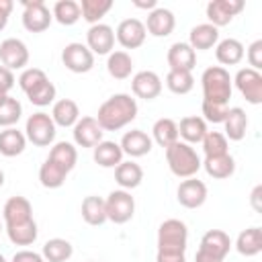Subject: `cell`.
Segmentation results:
<instances>
[{"instance_id": "28", "label": "cell", "mask_w": 262, "mask_h": 262, "mask_svg": "<svg viewBox=\"0 0 262 262\" xmlns=\"http://www.w3.org/2000/svg\"><path fill=\"white\" fill-rule=\"evenodd\" d=\"M115 180L117 184L123 188V190H131V188H137L143 180V168L133 162V160H127V162H121L117 168H115Z\"/></svg>"}, {"instance_id": "6", "label": "cell", "mask_w": 262, "mask_h": 262, "mask_svg": "<svg viewBox=\"0 0 262 262\" xmlns=\"http://www.w3.org/2000/svg\"><path fill=\"white\" fill-rule=\"evenodd\" d=\"M104 207H106V221H113L117 225H123L127 221L133 219L135 213V199L131 196L129 190H113L108 192V196L104 199Z\"/></svg>"}, {"instance_id": "7", "label": "cell", "mask_w": 262, "mask_h": 262, "mask_svg": "<svg viewBox=\"0 0 262 262\" xmlns=\"http://www.w3.org/2000/svg\"><path fill=\"white\" fill-rule=\"evenodd\" d=\"M231 250V239L223 229H209L199 244L196 250V258H207V260H219L223 262V258L229 254Z\"/></svg>"}, {"instance_id": "50", "label": "cell", "mask_w": 262, "mask_h": 262, "mask_svg": "<svg viewBox=\"0 0 262 262\" xmlns=\"http://www.w3.org/2000/svg\"><path fill=\"white\" fill-rule=\"evenodd\" d=\"M12 0H0V31H4V27L8 25V16L12 12Z\"/></svg>"}, {"instance_id": "20", "label": "cell", "mask_w": 262, "mask_h": 262, "mask_svg": "<svg viewBox=\"0 0 262 262\" xmlns=\"http://www.w3.org/2000/svg\"><path fill=\"white\" fill-rule=\"evenodd\" d=\"M166 61L170 66V70H182V72H192V68L196 66V51L184 43H172L168 53H166Z\"/></svg>"}, {"instance_id": "23", "label": "cell", "mask_w": 262, "mask_h": 262, "mask_svg": "<svg viewBox=\"0 0 262 262\" xmlns=\"http://www.w3.org/2000/svg\"><path fill=\"white\" fill-rule=\"evenodd\" d=\"M51 119L55 123V127H74L80 119V108H78V102L72 100V98H61V100H55L53 102V108H51Z\"/></svg>"}, {"instance_id": "30", "label": "cell", "mask_w": 262, "mask_h": 262, "mask_svg": "<svg viewBox=\"0 0 262 262\" xmlns=\"http://www.w3.org/2000/svg\"><path fill=\"white\" fill-rule=\"evenodd\" d=\"M207 131H209L207 129V123L203 121V117H196V115L184 117L180 121V125H178V137H182V141L188 143V145L201 143Z\"/></svg>"}, {"instance_id": "2", "label": "cell", "mask_w": 262, "mask_h": 262, "mask_svg": "<svg viewBox=\"0 0 262 262\" xmlns=\"http://www.w3.org/2000/svg\"><path fill=\"white\" fill-rule=\"evenodd\" d=\"M166 162L170 172L178 178H192L201 170V158L196 149L180 139L166 147Z\"/></svg>"}, {"instance_id": "40", "label": "cell", "mask_w": 262, "mask_h": 262, "mask_svg": "<svg viewBox=\"0 0 262 262\" xmlns=\"http://www.w3.org/2000/svg\"><path fill=\"white\" fill-rule=\"evenodd\" d=\"M113 8V0H82L80 2V12H82V18L86 23L92 25H98L100 18Z\"/></svg>"}, {"instance_id": "3", "label": "cell", "mask_w": 262, "mask_h": 262, "mask_svg": "<svg viewBox=\"0 0 262 262\" xmlns=\"http://www.w3.org/2000/svg\"><path fill=\"white\" fill-rule=\"evenodd\" d=\"M201 84H203V100L219 102V104L229 102L231 92H233V82L225 68L221 66L207 68L201 76Z\"/></svg>"}, {"instance_id": "5", "label": "cell", "mask_w": 262, "mask_h": 262, "mask_svg": "<svg viewBox=\"0 0 262 262\" xmlns=\"http://www.w3.org/2000/svg\"><path fill=\"white\" fill-rule=\"evenodd\" d=\"M25 137H27V141H31L37 147H49L55 139V123H53L51 115H47L43 111L33 113L27 119Z\"/></svg>"}, {"instance_id": "41", "label": "cell", "mask_w": 262, "mask_h": 262, "mask_svg": "<svg viewBox=\"0 0 262 262\" xmlns=\"http://www.w3.org/2000/svg\"><path fill=\"white\" fill-rule=\"evenodd\" d=\"M166 88L172 94H188L194 88V78L192 72H182V70H170L166 74Z\"/></svg>"}, {"instance_id": "49", "label": "cell", "mask_w": 262, "mask_h": 262, "mask_svg": "<svg viewBox=\"0 0 262 262\" xmlns=\"http://www.w3.org/2000/svg\"><path fill=\"white\" fill-rule=\"evenodd\" d=\"M12 262H45V258L33 250H18L12 256Z\"/></svg>"}, {"instance_id": "55", "label": "cell", "mask_w": 262, "mask_h": 262, "mask_svg": "<svg viewBox=\"0 0 262 262\" xmlns=\"http://www.w3.org/2000/svg\"><path fill=\"white\" fill-rule=\"evenodd\" d=\"M2 184H4V172L0 170V188H2Z\"/></svg>"}, {"instance_id": "8", "label": "cell", "mask_w": 262, "mask_h": 262, "mask_svg": "<svg viewBox=\"0 0 262 262\" xmlns=\"http://www.w3.org/2000/svg\"><path fill=\"white\" fill-rule=\"evenodd\" d=\"M23 27L29 33H43L49 29L53 14L43 0H23Z\"/></svg>"}, {"instance_id": "42", "label": "cell", "mask_w": 262, "mask_h": 262, "mask_svg": "<svg viewBox=\"0 0 262 262\" xmlns=\"http://www.w3.org/2000/svg\"><path fill=\"white\" fill-rule=\"evenodd\" d=\"M201 143H203L205 158L229 154V141H227V137H225L221 131H207Z\"/></svg>"}, {"instance_id": "9", "label": "cell", "mask_w": 262, "mask_h": 262, "mask_svg": "<svg viewBox=\"0 0 262 262\" xmlns=\"http://www.w3.org/2000/svg\"><path fill=\"white\" fill-rule=\"evenodd\" d=\"M61 63L74 74H86L94 68V53L84 43H68L61 51Z\"/></svg>"}, {"instance_id": "1", "label": "cell", "mask_w": 262, "mask_h": 262, "mask_svg": "<svg viewBox=\"0 0 262 262\" xmlns=\"http://www.w3.org/2000/svg\"><path fill=\"white\" fill-rule=\"evenodd\" d=\"M137 117V102L131 94L119 92L113 94L111 98H106L96 113V121L102 127V131H119L123 127H127L131 121H135Z\"/></svg>"}, {"instance_id": "47", "label": "cell", "mask_w": 262, "mask_h": 262, "mask_svg": "<svg viewBox=\"0 0 262 262\" xmlns=\"http://www.w3.org/2000/svg\"><path fill=\"white\" fill-rule=\"evenodd\" d=\"M248 63L252 70L260 72V68H262V39H256L248 47Z\"/></svg>"}, {"instance_id": "19", "label": "cell", "mask_w": 262, "mask_h": 262, "mask_svg": "<svg viewBox=\"0 0 262 262\" xmlns=\"http://www.w3.org/2000/svg\"><path fill=\"white\" fill-rule=\"evenodd\" d=\"M145 25V31L154 37H168L174 27H176V18H174V12L164 8V6H158L154 8L149 14H147V20L143 23Z\"/></svg>"}, {"instance_id": "43", "label": "cell", "mask_w": 262, "mask_h": 262, "mask_svg": "<svg viewBox=\"0 0 262 262\" xmlns=\"http://www.w3.org/2000/svg\"><path fill=\"white\" fill-rule=\"evenodd\" d=\"M20 115H23V104H20L16 98H12V96L8 94V96L0 102V127H4V129L14 127V125L18 123Z\"/></svg>"}, {"instance_id": "53", "label": "cell", "mask_w": 262, "mask_h": 262, "mask_svg": "<svg viewBox=\"0 0 262 262\" xmlns=\"http://www.w3.org/2000/svg\"><path fill=\"white\" fill-rule=\"evenodd\" d=\"M133 4H135L137 8H145V10H149V12H151L154 8H158V4H156V0H147V2H139V0H135Z\"/></svg>"}, {"instance_id": "27", "label": "cell", "mask_w": 262, "mask_h": 262, "mask_svg": "<svg viewBox=\"0 0 262 262\" xmlns=\"http://www.w3.org/2000/svg\"><path fill=\"white\" fill-rule=\"evenodd\" d=\"M201 168H205V172H207L211 178L225 180V178H229V176L235 172V160H233L231 154L211 156V158H205V160L201 162Z\"/></svg>"}, {"instance_id": "44", "label": "cell", "mask_w": 262, "mask_h": 262, "mask_svg": "<svg viewBox=\"0 0 262 262\" xmlns=\"http://www.w3.org/2000/svg\"><path fill=\"white\" fill-rule=\"evenodd\" d=\"M55 94H57V90H55L53 82L47 78L45 82H41V84L35 86L33 90H29V92H27V98H29V102L35 104V106H47V104H51V102L55 100Z\"/></svg>"}, {"instance_id": "17", "label": "cell", "mask_w": 262, "mask_h": 262, "mask_svg": "<svg viewBox=\"0 0 262 262\" xmlns=\"http://www.w3.org/2000/svg\"><path fill=\"white\" fill-rule=\"evenodd\" d=\"M131 90L137 98L154 100L162 92V78L151 70H141L131 78Z\"/></svg>"}, {"instance_id": "25", "label": "cell", "mask_w": 262, "mask_h": 262, "mask_svg": "<svg viewBox=\"0 0 262 262\" xmlns=\"http://www.w3.org/2000/svg\"><path fill=\"white\" fill-rule=\"evenodd\" d=\"M225 127V137L229 141H242L246 137V129H248V115L242 106H231L227 111V117L223 121Z\"/></svg>"}, {"instance_id": "13", "label": "cell", "mask_w": 262, "mask_h": 262, "mask_svg": "<svg viewBox=\"0 0 262 262\" xmlns=\"http://www.w3.org/2000/svg\"><path fill=\"white\" fill-rule=\"evenodd\" d=\"M0 63L6 70H23L29 63V49L27 45L16 39V37H8L0 43Z\"/></svg>"}, {"instance_id": "35", "label": "cell", "mask_w": 262, "mask_h": 262, "mask_svg": "<svg viewBox=\"0 0 262 262\" xmlns=\"http://www.w3.org/2000/svg\"><path fill=\"white\" fill-rule=\"evenodd\" d=\"M106 72L115 80H127L133 72V59L127 51H111L106 59Z\"/></svg>"}, {"instance_id": "54", "label": "cell", "mask_w": 262, "mask_h": 262, "mask_svg": "<svg viewBox=\"0 0 262 262\" xmlns=\"http://www.w3.org/2000/svg\"><path fill=\"white\" fill-rule=\"evenodd\" d=\"M194 262H219V260H207V258H196L194 256Z\"/></svg>"}, {"instance_id": "56", "label": "cell", "mask_w": 262, "mask_h": 262, "mask_svg": "<svg viewBox=\"0 0 262 262\" xmlns=\"http://www.w3.org/2000/svg\"><path fill=\"white\" fill-rule=\"evenodd\" d=\"M0 262H6V258H4V256H2V254H0Z\"/></svg>"}, {"instance_id": "22", "label": "cell", "mask_w": 262, "mask_h": 262, "mask_svg": "<svg viewBox=\"0 0 262 262\" xmlns=\"http://www.w3.org/2000/svg\"><path fill=\"white\" fill-rule=\"evenodd\" d=\"M219 43V29L209 25V23H203V25H196L190 29V35H188V45L194 49V51H207L211 47H215Z\"/></svg>"}, {"instance_id": "10", "label": "cell", "mask_w": 262, "mask_h": 262, "mask_svg": "<svg viewBox=\"0 0 262 262\" xmlns=\"http://www.w3.org/2000/svg\"><path fill=\"white\" fill-rule=\"evenodd\" d=\"M239 94L250 102V104H260L262 102V74L252 70V68H242L237 70L235 78H231Z\"/></svg>"}, {"instance_id": "46", "label": "cell", "mask_w": 262, "mask_h": 262, "mask_svg": "<svg viewBox=\"0 0 262 262\" xmlns=\"http://www.w3.org/2000/svg\"><path fill=\"white\" fill-rule=\"evenodd\" d=\"M47 80V74L41 70V68H27V70H23V74L18 76V86H20V90L27 94L29 90H33L35 86H39L41 82H45Z\"/></svg>"}, {"instance_id": "52", "label": "cell", "mask_w": 262, "mask_h": 262, "mask_svg": "<svg viewBox=\"0 0 262 262\" xmlns=\"http://www.w3.org/2000/svg\"><path fill=\"white\" fill-rule=\"evenodd\" d=\"M260 194H262V184H256L254 186V190H252V196H250V203H252V207H254V211H262V207H260Z\"/></svg>"}, {"instance_id": "26", "label": "cell", "mask_w": 262, "mask_h": 262, "mask_svg": "<svg viewBox=\"0 0 262 262\" xmlns=\"http://www.w3.org/2000/svg\"><path fill=\"white\" fill-rule=\"evenodd\" d=\"M244 55H246V51H244L242 41H237L233 37H227L215 45V57L221 63V68L223 66H237L244 59Z\"/></svg>"}, {"instance_id": "24", "label": "cell", "mask_w": 262, "mask_h": 262, "mask_svg": "<svg viewBox=\"0 0 262 262\" xmlns=\"http://www.w3.org/2000/svg\"><path fill=\"white\" fill-rule=\"evenodd\" d=\"M92 158L100 168H117L123 162V149L117 141L102 139L98 145L92 147Z\"/></svg>"}, {"instance_id": "36", "label": "cell", "mask_w": 262, "mask_h": 262, "mask_svg": "<svg viewBox=\"0 0 262 262\" xmlns=\"http://www.w3.org/2000/svg\"><path fill=\"white\" fill-rule=\"evenodd\" d=\"M4 229H6L8 239L14 246H31V244H35V239L39 235V229H37L35 219H31L27 223H18V225H6Z\"/></svg>"}, {"instance_id": "18", "label": "cell", "mask_w": 262, "mask_h": 262, "mask_svg": "<svg viewBox=\"0 0 262 262\" xmlns=\"http://www.w3.org/2000/svg\"><path fill=\"white\" fill-rule=\"evenodd\" d=\"M2 219H4V227L6 225H18V223H27L33 219V205L29 203V199L25 196H10L4 203L2 209Z\"/></svg>"}, {"instance_id": "33", "label": "cell", "mask_w": 262, "mask_h": 262, "mask_svg": "<svg viewBox=\"0 0 262 262\" xmlns=\"http://www.w3.org/2000/svg\"><path fill=\"white\" fill-rule=\"evenodd\" d=\"M51 162H55L59 168H63L68 174L74 170L76 162H78V151H76V145L70 143V141H57L51 149H49V156H47Z\"/></svg>"}, {"instance_id": "29", "label": "cell", "mask_w": 262, "mask_h": 262, "mask_svg": "<svg viewBox=\"0 0 262 262\" xmlns=\"http://www.w3.org/2000/svg\"><path fill=\"white\" fill-rule=\"evenodd\" d=\"M235 250L246 258L258 256L262 252V229L254 225V227L239 231V235L235 239Z\"/></svg>"}, {"instance_id": "58", "label": "cell", "mask_w": 262, "mask_h": 262, "mask_svg": "<svg viewBox=\"0 0 262 262\" xmlns=\"http://www.w3.org/2000/svg\"><path fill=\"white\" fill-rule=\"evenodd\" d=\"M88 262H94V260H88Z\"/></svg>"}, {"instance_id": "32", "label": "cell", "mask_w": 262, "mask_h": 262, "mask_svg": "<svg viewBox=\"0 0 262 262\" xmlns=\"http://www.w3.org/2000/svg\"><path fill=\"white\" fill-rule=\"evenodd\" d=\"M82 219L92 225V227H98L106 221V207H104V199L102 196H96V194H90L82 201Z\"/></svg>"}, {"instance_id": "31", "label": "cell", "mask_w": 262, "mask_h": 262, "mask_svg": "<svg viewBox=\"0 0 262 262\" xmlns=\"http://www.w3.org/2000/svg\"><path fill=\"white\" fill-rule=\"evenodd\" d=\"M27 147V137L23 131H18L16 127H8L4 131H0V154L6 158H14L20 156Z\"/></svg>"}, {"instance_id": "51", "label": "cell", "mask_w": 262, "mask_h": 262, "mask_svg": "<svg viewBox=\"0 0 262 262\" xmlns=\"http://www.w3.org/2000/svg\"><path fill=\"white\" fill-rule=\"evenodd\" d=\"M156 262H186L184 254H168V252H158Z\"/></svg>"}, {"instance_id": "11", "label": "cell", "mask_w": 262, "mask_h": 262, "mask_svg": "<svg viewBox=\"0 0 262 262\" xmlns=\"http://www.w3.org/2000/svg\"><path fill=\"white\" fill-rule=\"evenodd\" d=\"M244 10V0H211L207 4V18L213 27L229 25Z\"/></svg>"}, {"instance_id": "34", "label": "cell", "mask_w": 262, "mask_h": 262, "mask_svg": "<svg viewBox=\"0 0 262 262\" xmlns=\"http://www.w3.org/2000/svg\"><path fill=\"white\" fill-rule=\"evenodd\" d=\"M151 135H154L151 141H156L160 147L166 149L168 145H172L174 141H178V123H176L174 119L162 117V119H158V121L154 123Z\"/></svg>"}, {"instance_id": "4", "label": "cell", "mask_w": 262, "mask_h": 262, "mask_svg": "<svg viewBox=\"0 0 262 262\" xmlns=\"http://www.w3.org/2000/svg\"><path fill=\"white\" fill-rule=\"evenodd\" d=\"M188 244V227L180 219H166L158 227V252L184 254Z\"/></svg>"}, {"instance_id": "16", "label": "cell", "mask_w": 262, "mask_h": 262, "mask_svg": "<svg viewBox=\"0 0 262 262\" xmlns=\"http://www.w3.org/2000/svg\"><path fill=\"white\" fill-rule=\"evenodd\" d=\"M74 131V143L78 147H94L102 141V127L94 117H80L78 123L72 127Z\"/></svg>"}, {"instance_id": "57", "label": "cell", "mask_w": 262, "mask_h": 262, "mask_svg": "<svg viewBox=\"0 0 262 262\" xmlns=\"http://www.w3.org/2000/svg\"><path fill=\"white\" fill-rule=\"evenodd\" d=\"M0 231H2V221H0Z\"/></svg>"}, {"instance_id": "38", "label": "cell", "mask_w": 262, "mask_h": 262, "mask_svg": "<svg viewBox=\"0 0 262 262\" xmlns=\"http://www.w3.org/2000/svg\"><path fill=\"white\" fill-rule=\"evenodd\" d=\"M53 18L63 25V27H72L76 25L80 18H82V12H80V2L76 0H57L53 4V10H51Z\"/></svg>"}, {"instance_id": "39", "label": "cell", "mask_w": 262, "mask_h": 262, "mask_svg": "<svg viewBox=\"0 0 262 262\" xmlns=\"http://www.w3.org/2000/svg\"><path fill=\"white\" fill-rule=\"evenodd\" d=\"M66 176H68V172L63 168H59L55 162H51L49 158L39 168V182L45 188H59L66 182Z\"/></svg>"}, {"instance_id": "14", "label": "cell", "mask_w": 262, "mask_h": 262, "mask_svg": "<svg viewBox=\"0 0 262 262\" xmlns=\"http://www.w3.org/2000/svg\"><path fill=\"white\" fill-rule=\"evenodd\" d=\"M145 37H147L145 25L139 18H125V20L119 23V27L115 31V39L125 49H137V47H141L145 43Z\"/></svg>"}, {"instance_id": "12", "label": "cell", "mask_w": 262, "mask_h": 262, "mask_svg": "<svg viewBox=\"0 0 262 262\" xmlns=\"http://www.w3.org/2000/svg\"><path fill=\"white\" fill-rule=\"evenodd\" d=\"M176 199L184 209H199L207 201V184L199 178H184L176 188Z\"/></svg>"}, {"instance_id": "48", "label": "cell", "mask_w": 262, "mask_h": 262, "mask_svg": "<svg viewBox=\"0 0 262 262\" xmlns=\"http://www.w3.org/2000/svg\"><path fill=\"white\" fill-rule=\"evenodd\" d=\"M12 86H14V74L10 70H6L4 66H0V102L8 96Z\"/></svg>"}, {"instance_id": "37", "label": "cell", "mask_w": 262, "mask_h": 262, "mask_svg": "<svg viewBox=\"0 0 262 262\" xmlns=\"http://www.w3.org/2000/svg\"><path fill=\"white\" fill-rule=\"evenodd\" d=\"M74 254V248L68 239L63 237H51L43 244V252L41 256L45 258V262H66L70 260Z\"/></svg>"}, {"instance_id": "15", "label": "cell", "mask_w": 262, "mask_h": 262, "mask_svg": "<svg viewBox=\"0 0 262 262\" xmlns=\"http://www.w3.org/2000/svg\"><path fill=\"white\" fill-rule=\"evenodd\" d=\"M86 47L94 53V55H108L115 47V31L113 27L98 23L92 25L86 33Z\"/></svg>"}, {"instance_id": "45", "label": "cell", "mask_w": 262, "mask_h": 262, "mask_svg": "<svg viewBox=\"0 0 262 262\" xmlns=\"http://www.w3.org/2000/svg\"><path fill=\"white\" fill-rule=\"evenodd\" d=\"M201 111H203V121H205V123L219 125V123H223V121H225L229 106H227V104H219V102H209V100H203Z\"/></svg>"}, {"instance_id": "21", "label": "cell", "mask_w": 262, "mask_h": 262, "mask_svg": "<svg viewBox=\"0 0 262 262\" xmlns=\"http://www.w3.org/2000/svg\"><path fill=\"white\" fill-rule=\"evenodd\" d=\"M119 145H121L123 154H127L129 158H141V156H147L151 151L154 141H151V137L145 131L131 129V131H127L123 135V139H121Z\"/></svg>"}]
</instances>
